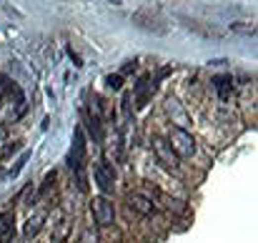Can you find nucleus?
I'll return each instance as SVG.
<instances>
[{"instance_id":"nucleus-1","label":"nucleus","mask_w":258,"mask_h":243,"mask_svg":"<svg viewBox=\"0 0 258 243\" xmlns=\"http://www.w3.org/2000/svg\"><path fill=\"white\" fill-rule=\"evenodd\" d=\"M86 158H88V146H86V133L78 126L73 131V146H70V155H68V166L76 171L78 178V188L86 193L88 191V178H86Z\"/></svg>"},{"instance_id":"nucleus-2","label":"nucleus","mask_w":258,"mask_h":243,"mask_svg":"<svg viewBox=\"0 0 258 243\" xmlns=\"http://www.w3.org/2000/svg\"><path fill=\"white\" fill-rule=\"evenodd\" d=\"M133 25L148 30V33H156V35L168 33V23L163 20L161 10H156V8H151V5H145V8H140V10L133 13Z\"/></svg>"},{"instance_id":"nucleus-3","label":"nucleus","mask_w":258,"mask_h":243,"mask_svg":"<svg viewBox=\"0 0 258 243\" xmlns=\"http://www.w3.org/2000/svg\"><path fill=\"white\" fill-rule=\"evenodd\" d=\"M168 146L178 158H191L196 153V138L186 128H178V126L168 128Z\"/></svg>"},{"instance_id":"nucleus-4","label":"nucleus","mask_w":258,"mask_h":243,"mask_svg":"<svg viewBox=\"0 0 258 243\" xmlns=\"http://www.w3.org/2000/svg\"><path fill=\"white\" fill-rule=\"evenodd\" d=\"M90 213L98 226H113V221H116V208L105 195H95L90 200Z\"/></svg>"},{"instance_id":"nucleus-5","label":"nucleus","mask_w":258,"mask_h":243,"mask_svg":"<svg viewBox=\"0 0 258 243\" xmlns=\"http://www.w3.org/2000/svg\"><path fill=\"white\" fill-rule=\"evenodd\" d=\"M93 178H95V183H98L103 195L113 193V188H116V168L110 166L108 160H98L95 168H93Z\"/></svg>"},{"instance_id":"nucleus-6","label":"nucleus","mask_w":258,"mask_h":243,"mask_svg":"<svg viewBox=\"0 0 258 243\" xmlns=\"http://www.w3.org/2000/svg\"><path fill=\"white\" fill-rule=\"evenodd\" d=\"M153 150H156V158H158V163L163 166V168H168V171H175L178 168V155L171 150V146H168V141H163L161 136H153Z\"/></svg>"},{"instance_id":"nucleus-7","label":"nucleus","mask_w":258,"mask_h":243,"mask_svg":"<svg viewBox=\"0 0 258 243\" xmlns=\"http://www.w3.org/2000/svg\"><path fill=\"white\" fill-rule=\"evenodd\" d=\"M133 96H135V108H138V110L148 105V100H151V96H153V83H151V75H140V80L135 83V91H133Z\"/></svg>"},{"instance_id":"nucleus-8","label":"nucleus","mask_w":258,"mask_h":243,"mask_svg":"<svg viewBox=\"0 0 258 243\" xmlns=\"http://www.w3.org/2000/svg\"><path fill=\"white\" fill-rule=\"evenodd\" d=\"M128 206H130L133 211H138L140 216H156V211H158L153 200L145 198L143 193H130V195H128Z\"/></svg>"},{"instance_id":"nucleus-9","label":"nucleus","mask_w":258,"mask_h":243,"mask_svg":"<svg viewBox=\"0 0 258 243\" xmlns=\"http://www.w3.org/2000/svg\"><path fill=\"white\" fill-rule=\"evenodd\" d=\"M180 20L188 30H193V33H198L203 38H220V30L213 23H201V20H193V18H186V15H180Z\"/></svg>"},{"instance_id":"nucleus-10","label":"nucleus","mask_w":258,"mask_h":243,"mask_svg":"<svg viewBox=\"0 0 258 243\" xmlns=\"http://www.w3.org/2000/svg\"><path fill=\"white\" fill-rule=\"evenodd\" d=\"M213 88L220 100H231L233 98V75H213Z\"/></svg>"},{"instance_id":"nucleus-11","label":"nucleus","mask_w":258,"mask_h":243,"mask_svg":"<svg viewBox=\"0 0 258 243\" xmlns=\"http://www.w3.org/2000/svg\"><path fill=\"white\" fill-rule=\"evenodd\" d=\"M45 218H48V213L45 211H38L35 216H30L28 221H25V226H23V238L25 241H30V238H35L41 233V228H43V223H45Z\"/></svg>"},{"instance_id":"nucleus-12","label":"nucleus","mask_w":258,"mask_h":243,"mask_svg":"<svg viewBox=\"0 0 258 243\" xmlns=\"http://www.w3.org/2000/svg\"><path fill=\"white\" fill-rule=\"evenodd\" d=\"M166 110H168V115L178 118V128L188 126V113H186V110L180 108V103H178L175 98H168V100H166Z\"/></svg>"},{"instance_id":"nucleus-13","label":"nucleus","mask_w":258,"mask_h":243,"mask_svg":"<svg viewBox=\"0 0 258 243\" xmlns=\"http://www.w3.org/2000/svg\"><path fill=\"white\" fill-rule=\"evenodd\" d=\"M83 120H86V128L90 131L93 141L95 143H103V128H100V118L93 115V113H83Z\"/></svg>"},{"instance_id":"nucleus-14","label":"nucleus","mask_w":258,"mask_h":243,"mask_svg":"<svg viewBox=\"0 0 258 243\" xmlns=\"http://www.w3.org/2000/svg\"><path fill=\"white\" fill-rule=\"evenodd\" d=\"M13 213H0V241H5L13 233Z\"/></svg>"},{"instance_id":"nucleus-15","label":"nucleus","mask_w":258,"mask_h":243,"mask_svg":"<svg viewBox=\"0 0 258 243\" xmlns=\"http://www.w3.org/2000/svg\"><path fill=\"white\" fill-rule=\"evenodd\" d=\"M68 228H70V221H68V216H60V221H58V228H55V236H53V241H55V243H63V241H65V236H68Z\"/></svg>"},{"instance_id":"nucleus-16","label":"nucleus","mask_w":258,"mask_h":243,"mask_svg":"<svg viewBox=\"0 0 258 243\" xmlns=\"http://www.w3.org/2000/svg\"><path fill=\"white\" fill-rule=\"evenodd\" d=\"M231 28H233V30H238V33H246V35H256V25H253V23H248V20H233V23H231Z\"/></svg>"},{"instance_id":"nucleus-17","label":"nucleus","mask_w":258,"mask_h":243,"mask_svg":"<svg viewBox=\"0 0 258 243\" xmlns=\"http://www.w3.org/2000/svg\"><path fill=\"white\" fill-rule=\"evenodd\" d=\"M105 83H108V88L121 91V86H123V75H108V78H105Z\"/></svg>"},{"instance_id":"nucleus-18","label":"nucleus","mask_w":258,"mask_h":243,"mask_svg":"<svg viewBox=\"0 0 258 243\" xmlns=\"http://www.w3.org/2000/svg\"><path fill=\"white\" fill-rule=\"evenodd\" d=\"M28 158H30V153H23V155H20V160H18V163H15V168L10 171V176H18V173L23 171V166L28 163Z\"/></svg>"},{"instance_id":"nucleus-19","label":"nucleus","mask_w":258,"mask_h":243,"mask_svg":"<svg viewBox=\"0 0 258 243\" xmlns=\"http://www.w3.org/2000/svg\"><path fill=\"white\" fill-rule=\"evenodd\" d=\"M135 68H138V63H135V60H128V63L123 65V75H126V73H130V70H135Z\"/></svg>"},{"instance_id":"nucleus-20","label":"nucleus","mask_w":258,"mask_h":243,"mask_svg":"<svg viewBox=\"0 0 258 243\" xmlns=\"http://www.w3.org/2000/svg\"><path fill=\"white\" fill-rule=\"evenodd\" d=\"M68 55H70V58H73V63H76V65H78V68H81V65H83V63H81V58H78V55H76V53H73V50H68Z\"/></svg>"}]
</instances>
